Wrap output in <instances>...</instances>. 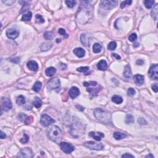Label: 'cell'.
<instances>
[{"label":"cell","mask_w":158,"mask_h":158,"mask_svg":"<svg viewBox=\"0 0 158 158\" xmlns=\"http://www.w3.org/2000/svg\"><path fill=\"white\" fill-rule=\"evenodd\" d=\"M3 2L4 3H5V4H6L7 5H11L12 3H15L16 2V1H3Z\"/></svg>","instance_id":"cell-52"},{"label":"cell","mask_w":158,"mask_h":158,"mask_svg":"<svg viewBox=\"0 0 158 158\" xmlns=\"http://www.w3.org/2000/svg\"><path fill=\"white\" fill-rule=\"evenodd\" d=\"M69 96L71 98L74 99L75 98L77 97L79 95H80V91H79V88L76 87H72L70 89L69 91Z\"/></svg>","instance_id":"cell-12"},{"label":"cell","mask_w":158,"mask_h":158,"mask_svg":"<svg viewBox=\"0 0 158 158\" xmlns=\"http://www.w3.org/2000/svg\"><path fill=\"white\" fill-rule=\"evenodd\" d=\"M58 32L59 34H61V35H62V36H66V37L68 36V34H66V30H64V29H59L58 30Z\"/></svg>","instance_id":"cell-46"},{"label":"cell","mask_w":158,"mask_h":158,"mask_svg":"<svg viewBox=\"0 0 158 158\" xmlns=\"http://www.w3.org/2000/svg\"><path fill=\"white\" fill-rule=\"evenodd\" d=\"M36 22L38 23H42L45 22V19L43 18V17L41 15L39 14L36 15Z\"/></svg>","instance_id":"cell-42"},{"label":"cell","mask_w":158,"mask_h":158,"mask_svg":"<svg viewBox=\"0 0 158 158\" xmlns=\"http://www.w3.org/2000/svg\"><path fill=\"white\" fill-rule=\"evenodd\" d=\"M52 46H53V44L51 43H49V42H45V43H43L40 47L41 51H48L51 48Z\"/></svg>","instance_id":"cell-19"},{"label":"cell","mask_w":158,"mask_h":158,"mask_svg":"<svg viewBox=\"0 0 158 158\" xmlns=\"http://www.w3.org/2000/svg\"><path fill=\"white\" fill-rule=\"evenodd\" d=\"M90 68L89 67H80V68H77V71L80 72H83L85 75H90V72H89Z\"/></svg>","instance_id":"cell-26"},{"label":"cell","mask_w":158,"mask_h":158,"mask_svg":"<svg viewBox=\"0 0 158 158\" xmlns=\"http://www.w3.org/2000/svg\"><path fill=\"white\" fill-rule=\"evenodd\" d=\"M26 118H27V115H26L25 114H23V113H21V114L18 115L19 120L21 121H24Z\"/></svg>","instance_id":"cell-44"},{"label":"cell","mask_w":158,"mask_h":158,"mask_svg":"<svg viewBox=\"0 0 158 158\" xmlns=\"http://www.w3.org/2000/svg\"><path fill=\"white\" fill-rule=\"evenodd\" d=\"M113 136H114V138H115V140H120L123 138H125L127 136V135H126L125 134H124V133L115 132H114V134H113Z\"/></svg>","instance_id":"cell-22"},{"label":"cell","mask_w":158,"mask_h":158,"mask_svg":"<svg viewBox=\"0 0 158 158\" xmlns=\"http://www.w3.org/2000/svg\"><path fill=\"white\" fill-rule=\"evenodd\" d=\"M117 47V43L115 42H111L108 44V49L109 50L113 51Z\"/></svg>","instance_id":"cell-36"},{"label":"cell","mask_w":158,"mask_h":158,"mask_svg":"<svg viewBox=\"0 0 158 158\" xmlns=\"http://www.w3.org/2000/svg\"><path fill=\"white\" fill-rule=\"evenodd\" d=\"M136 64L137 65H139V66H141L144 64V61L142 59H138L136 61Z\"/></svg>","instance_id":"cell-53"},{"label":"cell","mask_w":158,"mask_h":158,"mask_svg":"<svg viewBox=\"0 0 158 158\" xmlns=\"http://www.w3.org/2000/svg\"><path fill=\"white\" fill-rule=\"evenodd\" d=\"M16 102L18 105H22L25 103V99L24 96L22 95L19 96L16 100Z\"/></svg>","instance_id":"cell-34"},{"label":"cell","mask_w":158,"mask_h":158,"mask_svg":"<svg viewBox=\"0 0 158 158\" xmlns=\"http://www.w3.org/2000/svg\"><path fill=\"white\" fill-rule=\"evenodd\" d=\"M12 108V104L9 100L8 98H3L2 99V109L4 111H9L10 109Z\"/></svg>","instance_id":"cell-10"},{"label":"cell","mask_w":158,"mask_h":158,"mask_svg":"<svg viewBox=\"0 0 158 158\" xmlns=\"http://www.w3.org/2000/svg\"><path fill=\"white\" fill-rule=\"evenodd\" d=\"M154 3V1L153 0H145L144 1V4L147 9H150L153 7Z\"/></svg>","instance_id":"cell-33"},{"label":"cell","mask_w":158,"mask_h":158,"mask_svg":"<svg viewBox=\"0 0 158 158\" xmlns=\"http://www.w3.org/2000/svg\"><path fill=\"white\" fill-rule=\"evenodd\" d=\"M124 76L127 79H130L132 77V72H131L130 67L129 65H127L125 68L124 71Z\"/></svg>","instance_id":"cell-21"},{"label":"cell","mask_w":158,"mask_h":158,"mask_svg":"<svg viewBox=\"0 0 158 158\" xmlns=\"http://www.w3.org/2000/svg\"><path fill=\"white\" fill-rule=\"evenodd\" d=\"M6 35L9 38L14 39L17 38L19 35V32L18 30L14 29H9L6 31Z\"/></svg>","instance_id":"cell-11"},{"label":"cell","mask_w":158,"mask_h":158,"mask_svg":"<svg viewBox=\"0 0 158 158\" xmlns=\"http://www.w3.org/2000/svg\"><path fill=\"white\" fill-rule=\"evenodd\" d=\"M145 77L143 75H140V74H136L134 76V81L135 83H136L137 85L141 86L143 84L144 81H145Z\"/></svg>","instance_id":"cell-14"},{"label":"cell","mask_w":158,"mask_h":158,"mask_svg":"<svg viewBox=\"0 0 158 158\" xmlns=\"http://www.w3.org/2000/svg\"><path fill=\"white\" fill-rule=\"evenodd\" d=\"M32 13L29 11L22 16V20L23 21H29L32 19Z\"/></svg>","instance_id":"cell-29"},{"label":"cell","mask_w":158,"mask_h":158,"mask_svg":"<svg viewBox=\"0 0 158 158\" xmlns=\"http://www.w3.org/2000/svg\"><path fill=\"white\" fill-rule=\"evenodd\" d=\"M122 158H134V156L132 154H128V153H126V154H123L122 156Z\"/></svg>","instance_id":"cell-51"},{"label":"cell","mask_w":158,"mask_h":158,"mask_svg":"<svg viewBox=\"0 0 158 158\" xmlns=\"http://www.w3.org/2000/svg\"><path fill=\"white\" fill-rule=\"evenodd\" d=\"M60 87V80L57 77L50 79L47 83V87L50 90L58 88Z\"/></svg>","instance_id":"cell-6"},{"label":"cell","mask_w":158,"mask_h":158,"mask_svg":"<svg viewBox=\"0 0 158 158\" xmlns=\"http://www.w3.org/2000/svg\"><path fill=\"white\" fill-rule=\"evenodd\" d=\"M60 148L62 151L66 154H70L75 149L74 146L66 142L60 143Z\"/></svg>","instance_id":"cell-5"},{"label":"cell","mask_w":158,"mask_h":158,"mask_svg":"<svg viewBox=\"0 0 158 158\" xmlns=\"http://www.w3.org/2000/svg\"><path fill=\"white\" fill-rule=\"evenodd\" d=\"M6 137V135L3 132L1 131V133H0V138H1V139H4Z\"/></svg>","instance_id":"cell-54"},{"label":"cell","mask_w":158,"mask_h":158,"mask_svg":"<svg viewBox=\"0 0 158 158\" xmlns=\"http://www.w3.org/2000/svg\"><path fill=\"white\" fill-rule=\"evenodd\" d=\"M83 145L90 149L94 150H101L104 148V146L101 143H96L94 141H87L84 143Z\"/></svg>","instance_id":"cell-3"},{"label":"cell","mask_w":158,"mask_h":158,"mask_svg":"<svg viewBox=\"0 0 158 158\" xmlns=\"http://www.w3.org/2000/svg\"><path fill=\"white\" fill-rule=\"evenodd\" d=\"M101 87H98V88H88L87 89V91L88 92H89L91 94V95H92L93 96H97L98 93L101 90Z\"/></svg>","instance_id":"cell-18"},{"label":"cell","mask_w":158,"mask_h":158,"mask_svg":"<svg viewBox=\"0 0 158 158\" xmlns=\"http://www.w3.org/2000/svg\"><path fill=\"white\" fill-rule=\"evenodd\" d=\"M158 64H155L152 65L148 70V74L149 77L154 80H158Z\"/></svg>","instance_id":"cell-9"},{"label":"cell","mask_w":158,"mask_h":158,"mask_svg":"<svg viewBox=\"0 0 158 158\" xmlns=\"http://www.w3.org/2000/svg\"><path fill=\"white\" fill-rule=\"evenodd\" d=\"M112 101L115 104H121L123 102V98L118 95H114L112 98Z\"/></svg>","instance_id":"cell-28"},{"label":"cell","mask_w":158,"mask_h":158,"mask_svg":"<svg viewBox=\"0 0 158 158\" xmlns=\"http://www.w3.org/2000/svg\"><path fill=\"white\" fill-rule=\"evenodd\" d=\"M56 69H55L53 67H50L46 69L45 70V74L46 75V76L48 77H52L53 75H54V74L56 73Z\"/></svg>","instance_id":"cell-23"},{"label":"cell","mask_w":158,"mask_h":158,"mask_svg":"<svg viewBox=\"0 0 158 158\" xmlns=\"http://www.w3.org/2000/svg\"><path fill=\"white\" fill-rule=\"evenodd\" d=\"M151 88L154 92H156V93L158 92V84H157V83H154V84H153V85L151 86Z\"/></svg>","instance_id":"cell-48"},{"label":"cell","mask_w":158,"mask_h":158,"mask_svg":"<svg viewBox=\"0 0 158 158\" xmlns=\"http://www.w3.org/2000/svg\"><path fill=\"white\" fill-rule=\"evenodd\" d=\"M138 122L140 125H146L147 124L146 120L144 118L142 117L139 118L138 119Z\"/></svg>","instance_id":"cell-45"},{"label":"cell","mask_w":158,"mask_h":158,"mask_svg":"<svg viewBox=\"0 0 158 158\" xmlns=\"http://www.w3.org/2000/svg\"><path fill=\"white\" fill-rule=\"evenodd\" d=\"M29 4H26V3H25L24 4H23V7H22V9H21V11L20 12V13H22V12H23L24 11H26V9H27V8H29Z\"/></svg>","instance_id":"cell-49"},{"label":"cell","mask_w":158,"mask_h":158,"mask_svg":"<svg viewBox=\"0 0 158 158\" xmlns=\"http://www.w3.org/2000/svg\"><path fill=\"white\" fill-rule=\"evenodd\" d=\"M102 50V46L99 43H96L93 46V51L95 53H100Z\"/></svg>","instance_id":"cell-25"},{"label":"cell","mask_w":158,"mask_h":158,"mask_svg":"<svg viewBox=\"0 0 158 158\" xmlns=\"http://www.w3.org/2000/svg\"><path fill=\"white\" fill-rule=\"evenodd\" d=\"M136 93V91H135V89L133 88H129L128 89V91H127V95L130 97H132V96H134V95Z\"/></svg>","instance_id":"cell-37"},{"label":"cell","mask_w":158,"mask_h":158,"mask_svg":"<svg viewBox=\"0 0 158 158\" xmlns=\"http://www.w3.org/2000/svg\"><path fill=\"white\" fill-rule=\"evenodd\" d=\"M66 4H67L68 7H69V8H72L76 4V1L75 0H69V1H66Z\"/></svg>","instance_id":"cell-35"},{"label":"cell","mask_w":158,"mask_h":158,"mask_svg":"<svg viewBox=\"0 0 158 158\" xmlns=\"http://www.w3.org/2000/svg\"><path fill=\"white\" fill-rule=\"evenodd\" d=\"M158 4H156L154 7H153V10L151 11V17L154 19V20L157 21L158 20Z\"/></svg>","instance_id":"cell-20"},{"label":"cell","mask_w":158,"mask_h":158,"mask_svg":"<svg viewBox=\"0 0 158 158\" xmlns=\"http://www.w3.org/2000/svg\"><path fill=\"white\" fill-rule=\"evenodd\" d=\"M27 66L29 68V70H32L33 72L37 71L38 69V65L37 62H35V61H30L27 62Z\"/></svg>","instance_id":"cell-13"},{"label":"cell","mask_w":158,"mask_h":158,"mask_svg":"<svg viewBox=\"0 0 158 158\" xmlns=\"http://www.w3.org/2000/svg\"><path fill=\"white\" fill-rule=\"evenodd\" d=\"M95 117L100 122L108 125H113L111 119V114L109 112L97 108L94 111Z\"/></svg>","instance_id":"cell-1"},{"label":"cell","mask_w":158,"mask_h":158,"mask_svg":"<svg viewBox=\"0 0 158 158\" xmlns=\"http://www.w3.org/2000/svg\"><path fill=\"white\" fill-rule=\"evenodd\" d=\"M117 3V1H101L100 3V7L103 9L110 10L116 6Z\"/></svg>","instance_id":"cell-4"},{"label":"cell","mask_w":158,"mask_h":158,"mask_svg":"<svg viewBox=\"0 0 158 158\" xmlns=\"http://www.w3.org/2000/svg\"><path fill=\"white\" fill-rule=\"evenodd\" d=\"M33 152L30 148H25L21 149V151L17 155V158H33Z\"/></svg>","instance_id":"cell-7"},{"label":"cell","mask_w":158,"mask_h":158,"mask_svg":"<svg viewBox=\"0 0 158 158\" xmlns=\"http://www.w3.org/2000/svg\"><path fill=\"white\" fill-rule=\"evenodd\" d=\"M127 124H132L134 122V117L132 114H127L126 115L125 121Z\"/></svg>","instance_id":"cell-32"},{"label":"cell","mask_w":158,"mask_h":158,"mask_svg":"<svg viewBox=\"0 0 158 158\" xmlns=\"http://www.w3.org/2000/svg\"><path fill=\"white\" fill-rule=\"evenodd\" d=\"M32 103H33V105H34L35 108H40L41 106H42V101L40 98L36 96V97H35V98H34Z\"/></svg>","instance_id":"cell-24"},{"label":"cell","mask_w":158,"mask_h":158,"mask_svg":"<svg viewBox=\"0 0 158 158\" xmlns=\"http://www.w3.org/2000/svg\"><path fill=\"white\" fill-rule=\"evenodd\" d=\"M47 135L48 138L53 141L59 143L62 140V132L57 126H52L47 130Z\"/></svg>","instance_id":"cell-2"},{"label":"cell","mask_w":158,"mask_h":158,"mask_svg":"<svg viewBox=\"0 0 158 158\" xmlns=\"http://www.w3.org/2000/svg\"><path fill=\"white\" fill-rule=\"evenodd\" d=\"M55 122V121L47 114H43L40 120V123L44 127H48L51 124Z\"/></svg>","instance_id":"cell-8"},{"label":"cell","mask_w":158,"mask_h":158,"mask_svg":"<svg viewBox=\"0 0 158 158\" xmlns=\"http://www.w3.org/2000/svg\"><path fill=\"white\" fill-rule=\"evenodd\" d=\"M146 158H154V156L152 154H148V155L146 156Z\"/></svg>","instance_id":"cell-56"},{"label":"cell","mask_w":158,"mask_h":158,"mask_svg":"<svg viewBox=\"0 0 158 158\" xmlns=\"http://www.w3.org/2000/svg\"><path fill=\"white\" fill-rule=\"evenodd\" d=\"M111 56H112V57H114V58H115L116 59H117V60H120L121 59V56H120L119 55H117V54H115V53H113L112 54Z\"/></svg>","instance_id":"cell-50"},{"label":"cell","mask_w":158,"mask_h":158,"mask_svg":"<svg viewBox=\"0 0 158 158\" xmlns=\"http://www.w3.org/2000/svg\"><path fill=\"white\" fill-rule=\"evenodd\" d=\"M42 84L40 82H36V83L34 84V85L33 86L32 90L35 92H38L42 88Z\"/></svg>","instance_id":"cell-31"},{"label":"cell","mask_w":158,"mask_h":158,"mask_svg":"<svg viewBox=\"0 0 158 158\" xmlns=\"http://www.w3.org/2000/svg\"><path fill=\"white\" fill-rule=\"evenodd\" d=\"M80 39H81V42H82V44H83V46H88V43H89V41L88 40H87V35L84 34H82L80 36Z\"/></svg>","instance_id":"cell-30"},{"label":"cell","mask_w":158,"mask_h":158,"mask_svg":"<svg viewBox=\"0 0 158 158\" xmlns=\"http://www.w3.org/2000/svg\"><path fill=\"white\" fill-rule=\"evenodd\" d=\"M132 1H131V0H127V1H122L121 4V8L123 9L127 5H130V4H132Z\"/></svg>","instance_id":"cell-41"},{"label":"cell","mask_w":158,"mask_h":158,"mask_svg":"<svg viewBox=\"0 0 158 158\" xmlns=\"http://www.w3.org/2000/svg\"><path fill=\"white\" fill-rule=\"evenodd\" d=\"M60 65H61V66H62V67H61V68H61V70H65V69H66V64H62V63H61Z\"/></svg>","instance_id":"cell-55"},{"label":"cell","mask_w":158,"mask_h":158,"mask_svg":"<svg viewBox=\"0 0 158 158\" xmlns=\"http://www.w3.org/2000/svg\"><path fill=\"white\" fill-rule=\"evenodd\" d=\"M137 38V35H136V34L134 33V34H132L128 37V40H129L130 42H135V40Z\"/></svg>","instance_id":"cell-43"},{"label":"cell","mask_w":158,"mask_h":158,"mask_svg":"<svg viewBox=\"0 0 158 158\" xmlns=\"http://www.w3.org/2000/svg\"><path fill=\"white\" fill-rule=\"evenodd\" d=\"M74 53L79 57H84L85 55V51L82 48H77L74 49L73 51Z\"/></svg>","instance_id":"cell-16"},{"label":"cell","mask_w":158,"mask_h":158,"mask_svg":"<svg viewBox=\"0 0 158 158\" xmlns=\"http://www.w3.org/2000/svg\"><path fill=\"white\" fill-rule=\"evenodd\" d=\"M83 86L84 87H90V86H96L97 85V82H94V81H91V82H83Z\"/></svg>","instance_id":"cell-40"},{"label":"cell","mask_w":158,"mask_h":158,"mask_svg":"<svg viewBox=\"0 0 158 158\" xmlns=\"http://www.w3.org/2000/svg\"><path fill=\"white\" fill-rule=\"evenodd\" d=\"M10 61L11 62H14V63H19L20 62V58L18 57H13V58H11Z\"/></svg>","instance_id":"cell-47"},{"label":"cell","mask_w":158,"mask_h":158,"mask_svg":"<svg viewBox=\"0 0 158 158\" xmlns=\"http://www.w3.org/2000/svg\"><path fill=\"white\" fill-rule=\"evenodd\" d=\"M89 136L93 138L96 141H100L101 138L104 137V135L101 132H97L95 133L94 132H91L89 134Z\"/></svg>","instance_id":"cell-15"},{"label":"cell","mask_w":158,"mask_h":158,"mask_svg":"<svg viewBox=\"0 0 158 158\" xmlns=\"http://www.w3.org/2000/svg\"><path fill=\"white\" fill-rule=\"evenodd\" d=\"M54 35H55V33L53 31L46 32L45 33L44 38L47 40H51L53 38Z\"/></svg>","instance_id":"cell-27"},{"label":"cell","mask_w":158,"mask_h":158,"mask_svg":"<svg viewBox=\"0 0 158 158\" xmlns=\"http://www.w3.org/2000/svg\"><path fill=\"white\" fill-rule=\"evenodd\" d=\"M97 68L99 70H102V71H104L108 68V64H107L106 61L105 60H101L100 62L98 63Z\"/></svg>","instance_id":"cell-17"},{"label":"cell","mask_w":158,"mask_h":158,"mask_svg":"<svg viewBox=\"0 0 158 158\" xmlns=\"http://www.w3.org/2000/svg\"><path fill=\"white\" fill-rule=\"evenodd\" d=\"M34 121V117L32 116H29L26 118L25 120L24 121V123L25 125L31 124Z\"/></svg>","instance_id":"cell-39"},{"label":"cell","mask_w":158,"mask_h":158,"mask_svg":"<svg viewBox=\"0 0 158 158\" xmlns=\"http://www.w3.org/2000/svg\"><path fill=\"white\" fill-rule=\"evenodd\" d=\"M56 42L58 43V42H61V39H57V40H56Z\"/></svg>","instance_id":"cell-58"},{"label":"cell","mask_w":158,"mask_h":158,"mask_svg":"<svg viewBox=\"0 0 158 158\" xmlns=\"http://www.w3.org/2000/svg\"><path fill=\"white\" fill-rule=\"evenodd\" d=\"M29 137L26 134H23V137L20 140V142L22 143V144H25L26 143H27L29 141Z\"/></svg>","instance_id":"cell-38"},{"label":"cell","mask_w":158,"mask_h":158,"mask_svg":"<svg viewBox=\"0 0 158 158\" xmlns=\"http://www.w3.org/2000/svg\"><path fill=\"white\" fill-rule=\"evenodd\" d=\"M138 46H139V43H134V46L135 47V48H136V47H138Z\"/></svg>","instance_id":"cell-57"}]
</instances>
